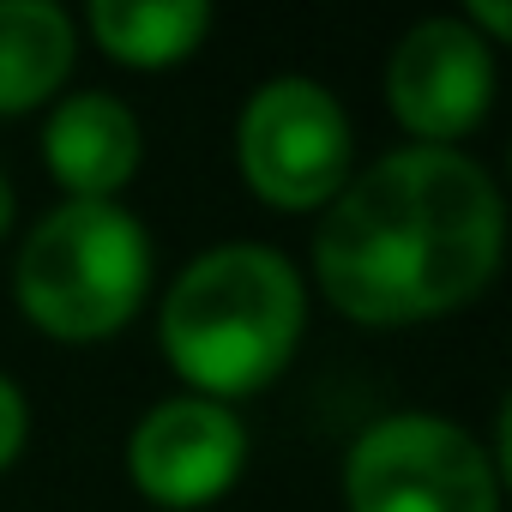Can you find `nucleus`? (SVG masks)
Instances as JSON below:
<instances>
[{
  "label": "nucleus",
  "instance_id": "39448f33",
  "mask_svg": "<svg viewBox=\"0 0 512 512\" xmlns=\"http://www.w3.org/2000/svg\"><path fill=\"white\" fill-rule=\"evenodd\" d=\"M235 169L272 211H326L356 175V133L338 91L308 73L253 85L235 121Z\"/></svg>",
  "mask_w": 512,
  "mask_h": 512
},
{
  "label": "nucleus",
  "instance_id": "7ed1b4c3",
  "mask_svg": "<svg viewBox=\"0 0 512 512\" xmlns=\"http://www.w3.org/2000/svg\"><path fill=\"white\" fill-rule=\"evenodd\" d=\"M157 253L121 199H61L13 253V302L55 344H109L151 296Z\"/></svg>",
  "mask_w": 512,
  "mask_h": 512
},
{
  "label": "nucleus",
  "instance_id": "423d86ee",
  "mask_svg": "<svg viewBox=\"0 0 512 512\" xmlns=\"http://www.w3.org/2000/svg\"><path fill=\"white\" fill-rule=\"evenodd\" d=\"M247 470V428L235 404L175 392L151 404L127 434V482L163 512H199L223 500Z\"/></svg>",
  "mask_w": 512,
  "mask_h": 512
},
{
  "label": "nucleus",
  "instance_id": "6e6552de",
  "mask_svg": "<svg viewBox=\"0 0 512 512\" xmlns=\"http://www.w3.org/2000/svg\"><path fill=\"white\" fill-rule=\"evenodd\" d=\"M145 157L139 115L115 91H73L55 97L43 121V163L67 199H115Z\"/></svg>",
  "mask_w": 512,
  "mask_h": 512
},
{
  "label": "nucleus",
  "instance_id": "9d476101",
  "mask_svg": "<svg viewBox=\"0 0 512 512\" xmlns=\"http://www.w3.org/2000/svg\"><path fill=\"white\" fill-rule=\"evenodd\" d=\"M211 7L205 0H91L85 7V31L91 43L139 73H163L181 67L205 37H211Z\"/></svg>",
  "mask_w": 512,
  "mask_h": 512
},
{
  "label": "nucleus",
  "instance_id": "1a4fd4ad",
  "mask_svg": "<svg viewBox=\"0 0 512 512\" xmlns=\"http://www.w3.org/2000/svg\"><path fill=\"white\" fill-rule=\"evenodd\" d=\"M79 61V25L55 0H0V121L55 103Z\"/></svg>",
  "mask_w": 512,
  "mask_h": 512
},
{
  "label": "nucleus",
  "instance_id": "f03ea898",
  "mask_svg": "<svg viewBox=\"0 0 512 512\" xmlns=\"http://www.w3.org/2000/svg\"><path fill=\"white\" fill-rule=\"evenodd\" d=\"M308 332V278L266 241H217L175 272L157 302V350L199 398L266 392Z\"/></svg>",
  "mask_w": 512,
  "mask_h": 512
},
{
  "label": "nucleus",
  "instance_id": "0eeeda50",
  "mask_svg": "<svg viewBox=\"0 0 512 512\" xmlns=\"http://www.w3.org/2000/svg\"><path fill=\"white\" fill-rule=\"evenodd\" d=\"M494 49L464 19H422L386 61V103L416 145H458L494 109Z\"/></svg>",
  "mask_w": 512,
  "mask_h": 512
},
{
  "label": "nucleus",
  "instance_id": "ddd939ff",
  "mask_svg": "<svg viewBox=\"0 0 512 512\" xmlns=\"http://www.w3.org/2000/svg\"><path fill=\"white\" fill-rule=\"evenodd\" d=\"M13 223H19V193H13V181H7V169H0V241L13 235Z\"/></svg>",
  "mask_w": 512,
  "mask_h": 512
},
{
  "label": "nucleus",
  "instance_id": "f257e3e1",
  "mask_svg": "<svg viewBox=\"0 0 512 512\" xmlns=\"http://www.w3.org/2000/svg\"><path fill=\"white\" fill-rule=\"evenodd\" d=\"M506 260L500 181L458 145H398L320 211L314 284L356 326H422L470 308Z\"/></svg>",
  "mask_w": 512,
  "mask_h": 512
},
{
  "label": "nucleus",
  "instance_id": "9b49d317",
  "mask_svg": "<svg viewBox=\"0 0 512 512\" xmlns=\"http://www.w3.org/2000/svg\"><path fill=\"white\" fill-rule=\"evenodd\" d=\"M31 446V404L13 374H0V476H7Z\"/></svg>",
  "mask_w": 512,
  "mask_h": 512
},
{
  "label": "nucleus",
  "instance_id": "20e7f679",
  "mask_svg": "<svg viewBox=\"0 0 512 512\" xmlns=\"http://www.w3.org/2000/svg\"><path fill=\"white\" fill-rule=\"evenodd\" d=\"M500 458L452 416L392 410L344 452L350 512H500Z\"/></svg>",
  "mask_w": 512,
  "mask_h": 512
},
{
  "label": "nucleus",
  "instance_id": "f8f14e48",
  "mask_svg": "<svg viewBox=\"0 0 512 512\" xmlns=\"http://www.w3.org/2000/svg\"><path fill=\"white\" fill-rule=\"evenodd\" d=\"M464 25H470V31H476V37L494 49V43L512 31V13L500 7V0H470V7H464Z\"/></svg>",
  "mask_w": 512,
  "mask_h": 512
}]
</instances>
